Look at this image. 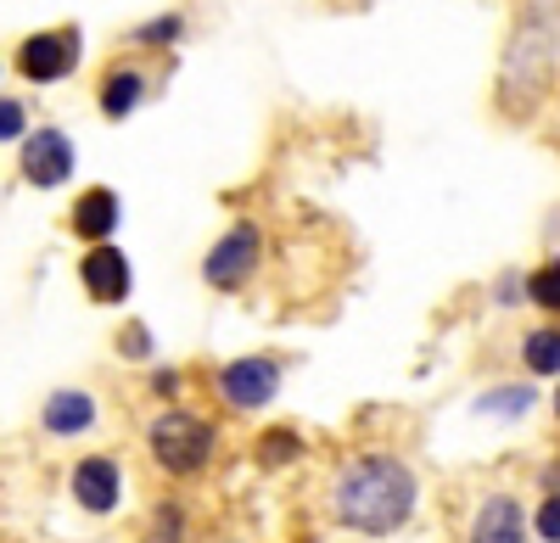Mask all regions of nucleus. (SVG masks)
I'll list each match as a JSON object with an SVG mask.
<instances>
[{
    "mask_svg": "<svg viewBox=\"0 0 560 543\" xmlns=\"http://www.w3.org/2000/svg\"><path fill=\"white\" fill-rule=\"evenodd\" d=\"M415 510V476L387 455H364L337 476V516L359 532H393Z\"/></svg>",
    "mask_w": 560,
    "mask_h": 543,
    "instance_id": "obj_1",
    "label": "nucleus"
},
{
    "mask_svg": "<svg viewBox=\"0 0 560 543\" xmlns=\"http://www.w3.org/2000/svg\"><path fill=\"white\" fill-rule=\"evenodd\" d=\"M147 442H152V460H158L163 471L191 476V471H202L208 455H213V426L197 421V415H185V410H168V415L152 421Z\"/></svg>",
    "mask_w": 560,
    "mask_h": 543,
    "instance_id": "obj_2",
    "label": "nucleus"
},
{
    "mask_svg": "<svg viewBox=\"0 0 560 543\" xmlns=\"http://www.w3.org/2000/svg\"><path fill=\"white\" fill-rule=\"evenodd\" d=\"M258 247H264V236H258V224H236L213 252H208V263H202V275L213 281V286H224V292H236L253 269H258Z\"/></svg>",
    "mask_w": 560,
    "mask_h": 543,
    "instance_id": "obj_3",
    "label": "nucleus"
},
{
    "mask_svg": "<svg viewBox=\"0 0 560 543\" xmlns=\"http://www.w3.org/2000/svg\"><path fill=\"white\" fill-rule=\"evenodd\" d=\"M73 57H79V34H34V39H23L18 68L34 84H51V79L73 73Z\"/></svg>",
    "mask_w": 560,
    "mask_h": 543,
    "instance_id": "obj_4",
    "label": "nucleus"
},
{
    "mask_svg": "<svg viewBox=\"0 0 560 543\" xmlns=\"http://www.w3.org/2000/svg\"><path fill=\"white\" fill-rule=\"evenodd\" d=\"M23 174L34 179V186H62V179L73 174V146L62 129H34V141L23 146Z\"/></svg>",
    "mask_w": 560,
    "mask_h": 543,
    "instance_id": "obj_5",
    "label": "nucleus"
},
{
    "mask_svg": "<svg viewBox=\"0 0 560 543\" xmlns=\"http://www.w3.org/2000/svg\"><path fill=\"white\" fill-rule=\"evenodd\" d=\"M219 387H224V398L236 403V410H258V403H269V398H275L280 370L269 365V358H236V365H224Z\"/></svg>",
    "mask_w": 560,
    "mask_h": 543,
    "instance_id": "obj_6",
    "label": "nucleus"
},
{
    "mask_svg": "<svg viewBox=\"0 0 560 543\" xmlns=\"http://www.w3.org/2000/svg\"><path fill=\"white\" fill-rule=\"evenodd\" d=\"M79 281H84V292L96 303H118V297H129V258L118 247H107V241L90 247L84 263H79Z\"/></svg>",
    "mask_w": 560,
    "mask_h": 543,
    "instance_id": "obj_7",
    "label": "nucleus"
},
{
    "mask_svg": "<svg viewBox=\"0 0 560 543\" xmlns=\"http://www.w3.org/2000/svg\"><path fill=\"white\" fill-rule=\"evenodd\" d=\"M73 499L84 505V510H96V516H107L113 505H118V465L113 460H79V471H73Z\"/></svg>",
    "mask_w": 560,
    "mask_h": 543,
    "instance_id": "obj_8",
    "label": "nucleus"
},
{
    "mask_svg": "<svg viewBox=\"0 0 560 543\" xmlns=\"http://www.w3.org/2000/svg\"><path fill=\"white\" fill-rule=\"evenodd\" d=\"M471 543H527V527H522V505H516V499H488V505L477 510Z\"/></svg>",
    "mask_w": 560,
    "mask_h": 543,
    "instance_id": "obj_9",
    "label": "nucleus"
},
{
    "mask_svg": "<svg viewBox=\"0 0 560 543\" xmlns=\"http://www.w3.org/2000/svg\"><path fill=\"white\" fill-rule=\"evenodd\" d=\"M73 231L84 236V241H107L113 231H118V197L107 191V186H96V191H84L79 197V208H73Z\"/></svg>",
    "mask_w": 560,
    "mask_h": 543,
    "instance_id": "obj_10",
    "label": "nucleus"
},
{
    "mask_svg": "<svg viewBox=\"0 0 560 543\" xmlns=\"http://www.w3.org/2000/svg\"><path fill=\"white\" fill-rule=\"evenodd\" d=\"M90 421H96V398L90 392H57L51 403H45V432H57V437H73Z\"/></svg>",
    "mask_w": 560,
    "mask_h": 543,
    "instance_id": "obj_11",
    "label": "nucleus"
},
{
    "mask_svg": "<svg viewBox=\"0 0 560 543\" xmlns=\"http://www.w3.org/2000/svg\"><path fill=\"white\" fill-rule=\"evenodd\" d=\"M140 90H147V79H140V73H113V79L102 84V113H107V118L135 113V107H140Z\"/></svg>",
    "mask_w": 560,
    "mask_h": 543,
    "instance_id": "obj_12",
    "label": "nucleus"
},
{
    "mask_svg": "<svg viewBox=\"0 0 560 543\" xmlns=\"http://www.w3.org/2000/svg\"><path fill=\"white\" fill-rule=\"evenodd\" d=\"M522 353H527V370L555 376V370H560V331H533Z\"/></svg>",
    "mask_w": 560,
    "mask_h": 543,
    "instance_id": "obj_13",
    "label": "nucleus"
},
{
    "mask_svg": "<svg viewBox=\"0 0 560 543\" xmlns=\"http://www.w3.org/2000/svg\"><path fill=\"white\" fill-rule=\"evenodd\" d=\"M292 455H298V437H292V432H269V437L258 442V460H264V465H287Z\"/></svg>",
    "mask_w": 560,
    "mask_h": 543,
    "instance_id": "obj_14",
    "label": "nucleus"
},
{
    "mask_svg": "<svg viewBox=\"0 0 560 543\" xmlns=\"http://www.w3.org/2000/svg\"><path fill=\"white\" fill-rule=\"evenodd\" d=\"M527 403H533V392H516V387H510V392H493V398H482V410L516 415V410H527Z\"/></svg>",
    "mask_w": 560,
    "mask_h": 543,
    "instance_id": "obj_15",
    "label": "nucleus"
},
{
    "mask_svg": "<svg viewBox=\"0 0 560 543\" xmlns=\"http://www.w3.org/2000/svg\"><path fill=\"white\" fill-rule=\"evenodd\" d=\"M533 297H538L544 308H560V275H555V269H544V275H533Z\"/></svg>",
    "mask_w": 560,
    "mask_h": 543,
    "instance_id": "obj_16",
    "label": "nucleus"
},
{
    "mask_svg": "<svg viewBox=\"0 0 560 543\" xmlns=\"http://www.w3.org/2000/svg\"><path fill=\"white\" fill-rule=\"evenodd\" d=\"M23 134V102H0V141H18Z\"/></svg>",
    "mask_w": 560,
    "mask_h": 543,
    "instance_id": "obj_17",
    "label": "nucleus"
},
{
    "mask_svg": "<svg viewBox=\"0 0 560 543\" xmlns=\"http://www.w3.org/2000/svg\"><path fill=\"white\" fill-rule=\"evenodd\" d=\"M538 532H544L549 543H560V493H555V499H544V510H538Z\"/></svg>",
    "mask_w": 560,
    "mask_h": 543,
    "instance_id": "obj_18",
    "label": "nucleus"
},
{
    "mask_svg": "<svg viewBox=\"0 0 560 543\" xmlns=\"http://www.w3.org/2000/svg\"><path fill=\"white\" fill-rule=\"evenodd\" d=\"M168 34H179L174 17H168V23H152V28H140V39H168Z\"/></svg>",
    "mask_w": 560,
    "mask_h": 543,
    "instance_id": "obj_19",
    "label": "nucleus"
},
{
    "mask_svg": "<svg viewBox=\"0 0 560 543\" xmlns=\"http://www.w3.org/2000/svg\"><path fill=\"white\" fill-rule=\"evenodd\" d=\"M555 275H560V263H555Z\"/></svg>",
    "mask_w": 560,
    "mask_h": 543,
    "instance_id": "obj_20",
    "label": "nucleus"
},
{
    "mask_svg": "<svg viewBox=\"0 0 560 543\" xmlns=\"http://www.w3.org/2000/svg\"><path fill=\"white\" fill-rule=\"evenodd\" d=\"M555 410H560V398H555Z\"/></svg>",
    "mask_w": 560,
    "mask_h": 543,
    "instance_id": "obj_21",
    "label": "nucleus"
}]
</instances>
